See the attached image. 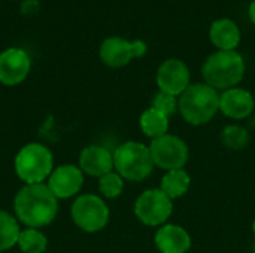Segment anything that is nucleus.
<instances>
[{"label":"nucleus","instance_id":"obj_1","mask_svg":"<svg viewBox=\"0 0 255 253\" xmlns=\"http://www.w3.org/2000/svg\"><path fill=\"white\" fill-rule=\"evenodd\" d=\"M13 209L18 219L28 228H42L49 225L58 213L57 197L48 185H25L13 200Z\"/></svg>","mask_w":255,"mask_h":253},{"label":"nucleus","instance_id":"obj_2","mask_svg":"<svg viewBox=\"0 0 255 253\" xmlns=\"http://www.w3.org/2000/svg\"><path fill=\"white\" fill-rule=\"evenodd\" d=\"M178 109L188 124L203 125L220 110V94L208 84L190 85L181 94Z\"/></svg>","mask_w":255,"mask_h":253},{"label":"nucleus","instance_id":"obj_3","mask_svg":"<svg viewBox=\"0 0 255 253\" xmlns=\"http://www.w3.org/2000/svg\"><path fill=\"white\" fill-rule=\"evenodd\" d=\"M202 75L209 86L227 91L244 79L245 61L236 51H217L205 61Z\"/></svg>","mask_w":255,"mask_h":253},{"label":"nucleus","instance_id":"obj_4","mask_svg":"<svg viewBox=\"0 0 255 253\" xmlns=\"http://www.w3.org/2000/svg\"><path fill=\"white\" fill-rule=\"evenodd\" d=\"M15 173L25 185L43 183L54 170L51 151L42 143H28L15 157Z\"/></svg>","mask_w":255,"mask_h":253},{"label":"nucleus","instance_id":"obj_5","mask_svg":"<svg viewBox=\"0 0 255 253\" xmlns=\"http://www.w3.org/2000/svg\"><path fill=\"white\" fill-rule=\"evenodd\" d=\"M114 169L126 180L142 182L154 170L149 148L140 142H126L120 145L114 152Z\"/></svg>","mask_w":255,"mask_h":253},{"label":"nucleus","instance_id":"obj_6","mask_svg":"<svg viewBox=\"0 0 255 253\" xmlns=\"http://www.w3.org/2000/svg\"><path fill=\"white\" fill-rule=\"evenodd\" d=\"M70 215L75 225L85 233L102 231L109 221V209L106 203L93 194L79 195L72 204Z\"/></svg>","mask_w":255,"mask_h":253},{"label":"nucleus","instance_id":"obj_7","mask_svg":"<svg viewBox=\"0 0 255 253\" xmlns=\"http://www.w3.org/2000/svg\"><path fill=\"white\" fill-rule=\"evenodd\" d=\"M148 148L154 166L166 171L182 169L188 161V148L185 142L176 136L164 134L158 139H154Z\"/></svg>","mask_w":255,"mask_h":253},{"label":"nucleus","instance_id":"obj_8","mask_svg":"<svg viewBox=\"0 0 255 253\" xmlns=\"http://www.w3.org/2000/svg\"><path fill=\"white\" fill-rule=\"evenodd\" d=\"M172 212V200L161 189H146L137 197L134 204L137 219L148 227H158L164 224Z\"/></svg>","mask_w":255,"mask_h":253},{"label":"nucleus","instance_id":"obj_9","mask_svg":"<svg viewBox=\"0 0 255 253\" xmlns=\"http://www.w3.org/2000/svg\"><path fill=\"white\" fill-rule=\"evenodd\" d=\"M143 40L128 42L123 37H109L100 45V58L109 67H124L133 58H140L146 54Z\"/></svg>","mask_w":255,"mask_h":253},{"label":"nucleus","instance_id":"obj_10","mask_svg":"<svg viewBox=\"0 0 255 253\" xmlns=\"http://www.w3.org/2000/svg\"><path fill=\"white\" fill-rule=\"evenodd\" d=\"M31 61L28 54L21 48H9L0 54V84L15 86L30 73Z\"/></svg>","mask_w":255,"mask_h":253},{"label":"nucleus","instance_id":"obj_11","mask_svg":"<svg viewBox=\"0 0 255 253\" xmlns=\"http://www.w3.org/2000/svg\"><path fill=\"white\" fill-rule=\"evenodd\" d=\"M160 91L170 95H181L190 86V70L181 60H166L157 72Z\"/></svg>","mask_w":255,"mask_h":253},{"label":"nucleus","instance_id":"obj_12","mask_svg":"<svg viewBox=\"0 0 255 253\" xmlns=\"http://www.w3.org/2000/svg\"><path fill=\"white\" fill-rule=\"evenodd\" d=\"M84 185L82 170L72 164H64L52 170L48 177V188L58 198H70L76 195Z\"/></svg>","mask_w":255,"mask_h":253},{"label":"nucleus","instance_id":"obj_13","mask_svg":"<svg viewBox=\"0 0 255 253\" xmlns=\"http://www.w3.org/2000/svg\"><path fill=\"white\" fill-rule=\"evenodd\" d=\"M79 169L93 177H102L114 169V154L99 145H90L79 155Z\"/></svg>","mask_w":255,"mask_h":253},{"label":"nucleus","instance_id":"obj_14","mask_svg":"<svg viewBox=\"0 0 255 253\" xmlns=\"http://www.w3.org/2000/svg\"><path fill=\"white\" fill-rule=\"evenodd\" d=\"M253 94L242 88H230L220 95V110L233 119H244L254 110Z\"/></svg>","mask_w":255,"mask_h":253},{"label":"nucleus","instance_id":"obj_15","mask_svg":"<svg viewBox=\"0 0 255 253\" xmlns=\"http://www.w3.org/2000/svg\"><path fill=\"white\" fill-rule=\"evenodd\" d=\"M155 246L161 253H187L191 248L190 234L179 225H164L155 233Z\"/></svg>","mask_w":255,"mask_h":253},{"label":"nucleus","instance_id":"obj_16","mask_svg":"<svg viewBox=\"0 0 255 253\" xmlns=\"http://www.w3.org/2000/svg\"><path fill=\"white\" fill-rule=\"evenodd\" d=\"M209 37L220 51H235L241 42V30L232 19L221 18L211 25Z\"/></svg>","mask_w":255,"mask_h":253},{"label":"nucleus","instance_id":"obj_17","mask_svg":"<svg viewBox=\"0 0 255 253\" xmlns=\"http://www.w3.org/2000/svg\"><path fill=\"white\" fill-rule=\"evenodd\" d=\"M140 128L146 137L158 139L167 134L169 130V116L155 110L154 107L146 109L140 116Z\"/></svg>","mask_w":255,"mask_h":253},{"label":"nucleus","instance_id":"obj_18","mask_svg":"<svg viewBox=\"0 0 255 253\" xmlns=\"http://www.w3.org/2000/svg\"><path fill=\"white\" fill-rule=\"evenodd\" d=\"M190 183H191V179L188 176V173L184 170V169H178V170H172V171H167L161 180V191L170 198H179L182 197L188 188H190Z\"/></svg>","mask_w":255,"mask_h":253},{"label":"nucleus","instance_id":"obj_19","mask_svg":"<svg viewBox=\"0 0 255 253\" xmlns=\"http://www.w3.org/2000/svg\"><path fill=\"white\" fill-rule=\"evenodd\" d=\"M19 233L21 230L16 219L10 213L0 210V252L13 248L18 243Z\"/></svg>","mask_w":255,"mask_h":253},{"label":"nucleus","instance_id":"obj_20","mask_svg":"<svg viewBox=\"0 0 255 253\" xmlns=\"http://www.w3.org/2000/svg\"><path fill=\"white\" fill-rule=\"evenodd\" d=\"M16 245L22 253H43L48 248V240L37 228H27L19 233Z\"/></svg>","mask_w":255,"mask_h":253},{"label":"nucleus","instance_id":"obj_21","mask_svg":"<svg viewBox=\"0 0 255 253\" xmlns=\"http://www.w3.org/2000/svg\"><path fill=\"white\" fill-rule=\"evenodd\" d=\"M221 140L229 149L239 151L248 146L250 134L245 128L239 125H227L221 133Z\"/></svg>","mask_w":255,"mask_h":253},{"label":"nucleus","instance_id":"obj_22","mask_svg":"<svg viewBox=\"0 0 255 253\" xmlns=\"http://www.w3.org/2000/svg\"><path fill=\"white\" fill-rule=\"evenodd\" d=\"M124 189V179L118 173H108L99 179V191L106 198H117Z\"/></svg>","mask_w":255,"mask_h":253},{"label":"nucleus","instance_id":"obj_23","mask_svg":"<svg viewBox=\"0 0 255 253\" xmlns=\"http://www.w3.org/2000/svg\"><path fill=\"white\" fill-rule=\"evenodd\" d=\"M151 107H154L155 110L164 113L166 116H170L176 112L178 109V101L175 98V95H170L167 92L160 91L158 94H155V97L152 98Z\"/></svg>","mask_w":255,"mask_h":253},{"label":"nucleus","instance_id":"obj_24","mask_svg":"<svg viewBox=\"0 0 255 253\" xmlns=\"http://www.w3.org/2000/svg\"><path fill=\"white\" fill-rule=\"evenodd\" d=\"M39 7L37 0H25L21 6V12L22 13H34Z\"/></svg>","mask_w":255,"mask_h":253},{"label":"nucleus","instance_id":"obj_25","mask_svg":"<svg viewBox=\"0 0 255 253\" xmlns=\"http://www.w3.org/2000/svg\"><path fill=\"white\" fill-rule=\"evenodd\" d=\"M250 18H251V21L255 24V0L251 3V6H250Z\"/></svg>","mask_w":255,"mask_h":253},{"label":"nucleus","instance_id":"obj_26","mask_svg":"<svg viewBox=\"0 0 255 253\" xmlns=\"http://www.w3.org/2000/svg\"><path fill=\"white\" fill-rule=\"evenodd\" d=\"M253 231H254V234H255V221H254V224H253Z\"/></svg>","mask_w":255,"mask_h":253},{"label":"nucleus","instance_id":"obj_27","mask_svg":"<svg viewBox=\"0 0 255 253\" xmlns=\"http://www.w3.org/2000/svg\"><path fill=\"white\" fill-rule=\"evenodd\" d=\"M254 253H255V245H254Z\"/></svg>","mask_w":255,"mask_h":253}]
</instances>
